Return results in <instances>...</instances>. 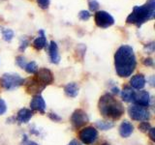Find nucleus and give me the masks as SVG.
<instances>
[{
  "mask_svg": "<svg viewBox=\"0 0 155 145\" xmlns=\"http://www.w3.org/2000/svg\"><path fill=\"white\" fill-rule=\"evenodd\" d=\"M103 145H110V144H109V143H104Z\"/></svg>",
  "mask_w": 155,
  "mask_h": 145,
  "instance_id": "obj_36",
  "label": "nucleus"
},
{
  "mask_svg": "<svg viewBox=\"0 0 155 145\" xmlns=\"http://www.w3.org/2000/svg\"><path fill=\"white\" fill-rule=\"evenodd\" d=\"M64 91L68 97L75 98V97H77L78 94H79V86H78L75 82H71V83H68L65 86Z\"/></svg>",
  "mask_w": 155,
  "mask_h": 145,
  "instance_id": "obj_17",
  "label": "nucleus"
},
{
  "mask_svg": "<svg viewBox=\"0 0 155 145\" xmlns=\"http://www.w3.org/2000/svg\"><path fill=\"white\" fill-rule=\"evenodd\" d=\"M99 109L101 114L113 119H118L124 113L123 105L110 94H106L100 98Z\"/></svg>",
  "mask_w": 155,
  "mask_h": 145,
  "instance_id": "obj_3",
  "label": "nucleus"
},
{
  "mask_svg": "<svg viewBox=\"0 0 155 145\" xmlns=\"http://www.w3.org/2000/svg\"><path fill=\"white\" fill-rule=\"evenodd\" d=\"M24 79L17 74H4L1 77V84L5 89L12 90L21 86Z\"/></svg>",
  "mask_w": 155,
  "mask_h": 145,
  "instance_id": "obj_4",
  "label": "nucleus"
},
{
  "mask_svg": "<svg viewBox=\"0 0 155 145\" xmlns=\"http://www.w3.org/2000/svg\"><path fill=\"white\" fill-rule=\"evenodd\" d=\"M97 127L99 129L103 130H109L110 128L114 127V124L110 123V122H105V121H99V122L96 123Z\"/></svg>",
  "mask_w": 155,
  "mask_h": 145,
  "instance_id": "obj_21",
  "label": "nucleus"
},
{
  "mask_svg": "<svg viewBox=\"0 0 155 145\" xmlns=\"http://www.w3.org/2000/svg\"><path fill=\"white\" fill-rule=\"evenodd\" d=\"M16 61H17V64L21 68H22V69L26 65V60H25V58H24L23 56H18Z\"/></svg>",
  "mask_w": 155,
  "mask_h": 145,
  "instance_id": "obj_26",
  "label": "nucleus"
},
{
  "mask_svg": "<svg viewBox=\"0 0 155 145\" xmlns=\"http://www.w3.org/2000/svg\"><path fill=\"white\" fill-rule=\"evenodd\" d=\"M48 53H50L51 61L53 64H58L60 61V55L58 53V47L55 42H51V45L48 47Z\"/></svg>",
  "mask_w": 155,
  "mask_h": 145,
  "instance_id": "obj_12",
  "label": "nucleus"
},
{
  "mask_svg": "<svg viewBox=\"0 0 155 145\" xmlns=\"http://www.w3.org/2000/svg\"><path fill=\"white\" fill-rule=\"evenodd\" d=\"M50 117H51L52 120H54V121H60V120H61V118L59 117V116H57L56 114L53 115V113H51V114H50Z\"/></svg>",
  "mask_w": 155,
  "mask_h": 145,
  "instance_id": "obj_33",
  "label": "nucleus"
},
{
  "mask_svg": "<svg viewBox=\"0 0 155 145\" xmlns=\"http://www.w3.org/2000/svg\"><path fill=\"white\" fill-rule=\"evenodd\" d=\"M149 101H150V96L147 91H140L138 94L135 95L134 102L137 105L143 106V108H147L149 105Z\"/></svg>",
  "mask_w": 155,
  "mask_h": 145,
  "instance_id": "obj_10",
  "label": "nucleus"
},
{
  "mask_svg": "<svg viewBox=\"0 0 155 145\" xmlns=\"http://www.w3.org/2000/svg\"><path fill=\"white\" fill-rule=\"evenodd\" d=\"M68 145H81V144L80 141H78V140L74 139V140H72V141L69 144H68Z\"/></svg>",
  "mask_w": 155,
  "mask_h": 145,
  "instance_id": "obj_34",
  "label": "nucleus"
},
{
  "mask_svg": "<svg viewBox=\"0 0 155 145\" xmlns=\"http://www.w3.org/2000/svg\"><path fill=\"white\" fill-rule=\"evenodd\" d=\"M6 110H7V105H6V104H5L4 100L0 99V115L4 114L5 112H6Z\"/></svg>",
  "mask_w": 155,
  "mask_h": 145,
  "instance_id": "obj_28",
  "label": "nucleus"
},
{
  "mask_svg": "<svg viewBox=\"0 0 155 145\" xmlns=\"http://www.w3.org/2000/svg\"><path fill=\"white\" fill-rule=\"evenodd\" d=\"M24 69H25V71L28 72V74H36L38 71V66L36 64V62L31 61L29 63H26Z\"/></svg>",
  "mask_w": 155,
  "mask_h": 145,
  "instance_id": "obj_20",
  "label": "nucleus"
},
{
  "mask_svg": "<svg viewBox=\"0 0 155 145\" xmlns=\"http://www.w3.org/2000/svg\"><path fill=\"white\" fill-rule=\"evenodd\" d=\"M88 6H89V9L91 11H97L99 8V3L97 0H88Z\"/></svg>",
  "mask_w": 155,
  "mask_h": 145,
  "instance_id": "obj_24",
  "label": "nucleus"
},
{
  "mask_svg": "<svg viewBox=\"0 0 155 145\" xmlns=\"http://www.w3.org/2000/svg\"><path fill=\"white\" fill-rule=\"evenodd\" d=\"M94 18L97 26H99L101 28H108L114 23V18L109 13H107L105 11L96 12Z\"/></svg>",
  "mask_w": 155,
  "mask_h": 145,
  "instance_id": "obj_6",
  "label": "nucleus"
},
{
  "mask_svg": "<svg viewBox=\"0 0 155 145\" xmlns=\"http://www.w3.org/2000/svg\"><path fill=\"white\" fill-rule=\"evenodd\" d=\"M136 56L130 46H121L115 52L114 65L115 71L121 77H128L132 75L136 68Z\"/></svg>",
  "mask_w": 155,
  "mask_h": 145,
  "instance_id": "obj_1",
  "label": "nucleus"
},
{
  "mask_svg": "<svg viewBox=\"0 0 155 145\" xmlns=\"http://www.w3.org/2000/svg\"><path fill=\"white\" fill-rule=\"evenodd\" d=\"M155 17V0H147V2L143 6H136L133 9L126 21L127 23L136 24L140 26L143 23L150 21Z\"/></svg>",
  "mask_w": 155,
  "mask_h": 145,
  "instance_id": "obj_2",
  "label": "nucleus"
},
{
  "mask_svg": "<svg viewBox=\"0 0 155 145\" xmlns=\"http://www.w3.org/2000/svg\"><path fill=\"white\" fill-rule=\"evenodd\" d=\"M143 64L145 66H153V60L151 58H145L143 60Z\"/></svg>",
  "mask_w": 155,
  "mask_h": 145,
  "instance_id": "obj_31",
  "label": "nucleus"
},
{
  "mask_svg": "<svg viewBox=\"0 0 155 145\" xmlns=\"http://www.w3.org/2000/svg\"><path fill=\"white\" fill-rule=\"evenodd\" d=\"M128 112L130 117L136 121H147L150 117V113L147 108L137 105H131L128 109Z\"/></svg>",
  "mask_w": 155,
  "mask_h": 145,
  "instance_id": "obj_5",
  "label": "nucleus"
},
{
  "mask_svg": "<svg viewBox=\"0 0 155 145\" xmlns=\"http://www.w3.org/2000/svg\"><path fill=\"white\" fill-rule=\"evenodd\" d=\"M130 84L135 89H142L145 85V77L143 75H136L131 79Z\"/></svg>",
  "mask_w": 155,
  "mask_h": 145,
  "instance_id": "obj_14",
  "label": "nucleus"
},
{
  "mask_svg": "<svg viewBox=\"0 0 155 145\" xmlns=\"http://www.w3.org/2000/svg\"><path fill=\"white\" fill-rule=\"evenodd\" d=\"M2 36L5 41L10 42L14 37V32H13V30H11V29H5V30H3V32H2Z\"/></svg>",
  "mask_w": 155,
  "mask_h": 145,
  "instance_id": "obj_22",
  "label": "nucleus"
},
{
  "mask_svg": "<svg viewBox=\"0 0 155 145\" xmlns=\"http://www.w3.org/2000/svg\"><path fill=\"white\" fill-rule=\"evenodd\" d=\"M47 46V39L45 36V33L43 30L40 31V36L36 38L35 40L33 41V47L36 48V50H42Z\"/></svg>",
  "mask_w": 155,
  "mask_h": 145,
  "instance_id": "obj_18",
  "label": "nucleus"
},
{
  "mask_svg": "<svg viewBox=\"0 0 155 145\" xmlns=\"http://www.w3.org/2000/svg\"><path fill=\"white\" fill-rule=\"evenodd\" d=\"M135 95V91L131 87H125L121 92V98L124 102H134Z\"/></svg>",
  "mask_w": 155,
  "mask_h": 145,
  "instance_id": "obj_19",
  "label": "nucleus"
},
{
  "mask_svg": "<svg viewBox=\"0 0 155 145\" xmlns=\"http://www.w3.org/2000/svg\"><path fill=\"white\" fill-rule=\"evenodd\" d=\"M139 129L142 130V132H147V130H149L150 129H151V127H150V124L147 123V122H142L140 124L139 126Z\"/></svg>",
  "mask_w": 155,
  "mask_h": 145,
  "instance_id": "obj_25",
  "label": "nucleus"
},
{
  "mask_svg": "<svg viewBox=\"0 0 155 145\" xmlns=\"http://www.w3.org/2000/svg\"><path fill=\"white\" fill-rule=\"evenodd\" d=\"M36 79L44 86H47L48 84H51L53 81L52 72L48 69H46V68L40 69L36 72Z\"/></svg>",
  "mask_w": 155,
  "mask_h": 145,
  "instance_id": "obj_9",
  "label": "nucleus"
},
{
  "mask_svg": "<svg viewBox=\"0 0 155 145\" xmlns=\"http://www.w3.org/2000/svg\"><path fill=\"white\" fill-rule=\"evenodd\" d=\"M27 45H28V41L24 39L23 43L22 42L21 43V47H19V50H25V47H27Z\"/></svg>",
  "mask_w": 155,
  "mask_h": 145,
  "instance_id": "obj_32",
  "label": "nucleus"
},
{
  "mask_svg": "<svg viewBox=\"0 0 155 145\" xmlns=\"http://www.w3.org/2000/svg\"><path fill=\"white\" fill-rule=\"evenodd\" d=\"M133 125L128 121H123L119 127V134L122 137H128L133 133Z\"/></svg>",
  "mask_w": 155,
  "mask_h": 145,
  "instance_id": "obj_15",
  "label": "nucleus"
},
{
  "mask_svg": "<svg viewBox=\"0 0 155 145\" xmlns=\"http://www.w3.org/2000/svg\"><path fill=\"white\" fill-rule=\"evenodd\" d=\"M79 137L82 143L89 145L96 141L97 137H98V132L93 127H86L81 130Z\"/></svg>",
  "mask_w": 155,
  "mask_h": 145,
  "instance_id": "obj_7",
  "label": "nucleus"
},
{
  "mask_svg": "<svg viewBox=\"0 0 155 145\" xmlns=\"http://www.w3.org/2000/svg\"><path fill=\"white\" fill-rule=\"evenodd\" d=\"M32 111L30 109L27 108H22L18 112V116H17V120L19 123H27L29 120L32 117Z\"/></svg>",
  "mask_w": 155,
  "mask_h": 145,
  "instance_id": "obj_16",
  "label": "nucleus"
},
{
  "mask_svg": "<svg viewBox=\"0 0 155 145\" xmlns=\"http://www.w3.org/2000/svg\"><path fill=\"white\" fill-rule=\"evenodd\" d=\"M149 130H150V134H150V138H151L152 140H155V137H154V129L151 128Z\"/></svg>",
  "mask_w": 155,
  "mask_h": 145,
  "instance_id": "obj_35",
  "label": "nucleus"
},
{
  "mask_svg": "<svg viewBox=\"0 0 155 145\" xmlns=\"http://www.w3.org/2000/svg\"><path fill=\"white\" fill-rule=\"evenodd\" d=\"M89 18H90V13L88 11H85V10L81 11L79 14V18L81 19V21H88Z\"/></svg>",
  "mask_w": 155,
  "mask_h": 145,
  "instance_id": "obj_23",
  "label": "nucleus"
},
{
  "mask_svg": "<svg viewBox=\"0 0 155 145\" xmlns=\"http://www.w3.org/2000/svg\"><path fill=\"white\" fill-rule=\"evenodd\" d=\"M21 145H39L37 144L36 142H34V141H31V140H28L26 137L23 139V141L21 142Z\"/></svg>",
  "mask_w": 155,
  "mask_h": 145,
  "instance_id": "obj_29",
  "label": "nucleus"
},
{
  "mask_svg": "<svg viewBox=\"0 0 155 145\" xmlns=\"http://www.w3.org/2000/svg\"><path fill=\"white\" fill-rule=\"evenodd\" d=\"M30 108L31 109L35 110V111H39V112L44 113L46 109V103L44 101L43 97L40 95H36L33 97V99L30 103Z\"/></svg>",
  "mask_w": 155,
  "mask_h": 145,
  "instance_id": "obj_11",
  "label": "nucleus"
},
{
  "mask_svg": "<svg viewBox=\"0 0 155 145\" xmlns=\"http://www.w3.org/2000/svg\"><path fill=\"white\" fill-rule=\"evenodd\" d=\"M37 3L42 9H47L50 5V0H37Z\"/></svg>",
  "mask_w": 155,
  "mask_h": 145,
  "instance_id": "obj_27",
  "label": "nucleus"
},
{
  "mask_svg": "<svg viewBox=\"0 0 155 145\" xmlns=\"http://www.w3.org/2000/svg\"><path fill=\"white\" fill-rule=\"evenodd\" d=\"M26 86H27V90L29 93H40V92L46 87L43 84H41L36 79H31L26 84Z\"/></svg>",
  "mask_w": 155,
  "mask_h": 145,
  "instance_id": "obj_13",
  "label": "nucleus"
},
{
  "mask_svg": "<svg viewBox=\"0 0 155 145\" xmlns=\"http://www.w3.org/2000/svg\"><path fill=\"white\" fill-rule=\"evenodd\" d=\"M71 121L75 128H81L86 123H88L89 118L85 111H84L82 109H77L72 114Z\"/></svg>",
  "mask_w": 155,
  "mask_h": 145,
  "instance_id": "obj_8",
  "label": "nucleus"
},
{
  "mask_svg": "<svg viewBox=\"0 0 155 145\" xmlns=\"http://www.w3.org/2000/svg\"><path fill=\"white\" fill-rule=\"evenodd\" d=\"M145 50H147L148 53L153 52V50H154V44L151 43V44H149V45L145 46Z\"/></svg>",
  "mask_w": 155,
  "mask_h": 145,
  "instance_id": "obj_30",
  "label": "nucleus"
}]
</instances>
